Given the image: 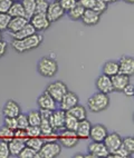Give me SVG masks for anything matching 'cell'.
Returning a JSON list of instances; mask_svg holds the SVG:
<instances>
[{"label":"cell","mask_w":134,"mask_h":158,"mask_svg":"<svg viewBox=\"0 0 134 158\" xmlns=\"http://www.w3.org/2000/svg\"><path fill=\"white\" fill-rule=\"evenodd\" d=\"M43 40L44 37L36 32V34L32 35V36L26 37L24 39H12L11 43H10V46L18 54H25V52H28V51L38 48L43 44Z\"/></svg>","instance_id":"6da1fadb"},{"label":"cell","mask_w":134,"mask_h":158,"mask_svg":"<svg viewBox=\"0 0 134 158\" xmlns=\"http://www.w3.org/2000/svg\"><path fill=\"white\" fill-rule=\"evenodd\" d=\"M110 106V97L106 94L97 91L87 99V108L92 113H101Z\"/></svg>","instance_id":"7a4b0ae2"},{"label":"cell","mask_w":134,"mask_h":158,"mask_svg":"<svg viewBox=\"0 0 134 158\" xmlns=\"http://www.w3.org/2000/svg\"><path fill=\"white\" fill-rule=\"evenodd\" d=\"M58 64L54 58L50 57H43L37 64V70L40 76L46 78H51L56 76L58 73Z\"/></svg>","instance_id":"3957f363"},{"label":"cell","mask_w":134,"mask_h":158,"mask_svg":"<svg viewBox=\"0 0 134 158\" xmlns=\"http://www.w3.org/2000/svg\"><path fill=\"white\" fill-rule=\"evenodd\" d=\"M62 152V145L58 140L44 141L43 146L38 150V157L40 158H56Z\"/></svg>","instance_id":"277c9868"},{"label":"cell","mask_w":134,"mask_h":158,"mask_svg":"<svg viewBox=\"0 0 134 158\" xmlns=\"http://www.w3.org/2000/svg\"><path fill=\"white\" fill-rule=\"evenodd\" d=\"M46 93H48L53 98L56 100L57 102H60V99L63 98V96L65 95L67 91H68V87L65 82L57 80V81H54L49 84L47 87H46Z\"/></svg>","instance_id":"5b68a950"},{"label":"cell","mask_w":134,"mask_h":158,"mask_svg":"<svg viewBox=\"0 0 134 158\" xmlns=\"http://www.w3.org/2000/svg\"><path fill=\"white\" fill-rule=\"evenodd\" d=\"M57 140L62 146L66 148H73L80 143V138L77 137L76 133L73 130L63 129L60 131L59 136L57 137Z\"/></svg>","instance_id":"8992f818"},{"label":"cell","mask_w":134,"mask_h":158,"mask_svg":"<svg viewBox=\"0 0 134 158\" xmlns=\"http://www.w3.org/2000/svg\"><path fill=\"white\" fill-rule=\"evenodd\" d=\"M89 154L85 157H94V158H101V157H109L110 152L106 148L103 141H92L87 147Z\"/></svg>","instance_id":"52a82bcc"},{"label":"cell","mask_w":134,"mask_h":158,"mask_svg":"<svg viewBox=\"0 0 134 158\" xmlns=\"http://www.w3.org/2000/svg\"><path fill=\"white\" fill-rule=\"evenodd\" d=\"M65 12L66 11L62 8L59 1H55L54 0V1L49 2L47 11H46V16H47L50 23H56L65 16Z\"/></svg>","instance_id":"ba28073f"},{"label":"cell","mask_w":134,"mask_h":158,"mask_svg":"<svg viewBox=\"0 0 134 158\" xmlns=\"http://www.w3.org/2000/svg\"><path fill=\"white\" fill-rule=\"evenodd\" d=\"M29 23H32V26L37 32L38 31L47 30L51 25V23L48 20L46 14H39V12H35L32 15V17L29 19Z\"/></svg>","instance_id":"9c48e42d"},{"label":"cell","mask_w":134,"mask_h":158,"mask_svg":"<svg viewBox=\"0 0 134 158\" xmlns=\"http://www.w3.org/2000/svg\"><path fill=\"white\" fill-rule=\"evenodd\" d=\"M65 116L66 111H64L63 109H58L56 108L55 110H53L50 117H49V123H50L51 127L55 131H62L64 128V122H65Z\"/></svg>","instance_id":"30bf717a"},{"label":"cell","mask_w":134,"mask_h":158,"mask_svg":"<svg viewBox=\"0 0 134 158\" xmlns=\"http://www.w3.org/2000/svg\"><path fill=\"white\" fill-rule=\"evenodd\" d=\"M119 73L131 77L134 73V59L131 56H122L119 60Z\"/></svg>","instance_id":"8fae6325"},{"label":"cell","mask_w":134,"mask_h":158,"mask_svg":"<svg viewBox=\"0 0 134 158\" xmlns=\"http://www.w3.org/2000/svg\"><path fill=\"white\" fill-rule=\"evenodd\" d=\"M95 87H96L97 91L106 94V95L114 91L113 90V86H112L111 77L106 76L104 73H102L101 76L97 77L96 81H95Z\"/></svg>","instance_id":"7c38bea8"},{"label":"cell","mask_w":134,"mask_h":158,"mask_svg":"<svg viewBox=\"0 0 134 158\" xmlns=\"http://www.w3.org/2000/svg\"><path fill=\"white\" fill-rule=\"evenodd\" d=\"M122 139L123 138L121 137L120 134L113 131V133H109L106 135L105 139L103 140V143H104V145H105L106 148L109 149L110 154H111V152H113L114 150H116L119 147H121V145H122Z\"/></svg>","instance_id":"4fadbf2b"},{"label":"cell","mask_w":134,"mask_h":158,"mask_svg":"<svg viewBox=\"0 0 134 158\" xmlns=\"http://www.w3.org/2000/svg\"><path fill=\"white\" fill-rule=\"evenodd\" d=\"M78 102H80V99H78V96L76 94L68 90L63 96V98L60 99V102L58 104H59L60 109H63L64 111H67V110L74 107L75 105L78 104Z\"/></svg>","instance_id":"5bb4252c"},{"label":"cell","mask_w":134,"mask_h":158,"mask_svg":"<svg viewBox=\"0 0 134 158\" xmlns=\"http://www.w3.org/2000/svg\"><path fill=\"white\" fill-rule=\"evenodd\" d=\"M37 105L40 109H48V110H55L57 108V102L48 93H43L38 97Z\"/></svg>","instance_id":"9a60e30c"},{"label":"cell","mask_w":134,"mask_h":158,"mask_svg":"<svg viewBox=\"0 0 134 158\" xmlns=\"http://www.w3.org/2000/svg\"><path fill=\"white\" fill-rule=\"evenodd\" d=\"M107 134H109V130L104 125H92L91 131H89V138L92 139V141H103Z\"/></svg>","instance_id":"2e32d148"},{"label":"cell","mask_w":134,"mask_h":158,"mask_svg":"<svg viewBox=\"0 0 134 158\" xmlns=\"http://www.w3.org/2000/svg\"><path fill=\"white\" fill-rule=\"evenodd\" d=\"M112 86L114 91H122L128 84H130V77L126 75H123L121 73H117L116 75L111 77Z\"/></svg>","instance_id":"e0dca14e"},{"label":"cell","mask_w":134,"mask_h":158,"mask_svg":"<svg viewBox=\"0 0 134 158\" xmlns=\"http://www.w3.org/2000/svg\"><path fill=\"white\" fill-rule=\"evenodd\" d=\"M20 113H21V108L19 104L12 99H9L2 108V114L5 117H17Z\"/></svg>","instance_id":"ac0fdd59"},{"label":"cell","mask_w":134,"mask_h":158,"mask_svg":"<svg viewBox=\"0 0 134 158\" xmlns=\"http://www.w3.org/2000/svg\"><path fill=\"white\" fill-rule=\"evenodd\" d=\"M91 127H92V124L87 118L83 119V120H80L78 125H77L76 130H75L77 137L80 139H89Z\"/></svg>","instance_id":"d6986e66"},{"label":"cell","mask_w":134,"mask_h":158,"mask_svg":"<svg viewBox=\"0 0 134 158\" xmlns=\"http://www.w3.org/2000/svg\"><path fill=\"white\" fill-rule=\"evenodd\" d=\"M25 146H26L25 139L14 137L11 140L8 141V147H9L10 156H12V157H18L19 154H20V152L23 150V148Z\"/></svg>","instance_id":"ffe728a7"},{"label":"cell","mask_w":134,"mask_h":158,"mask_svg":"<svg viewBox=\"0 0 134 158\" xmlns=\"http://www.w3.org/2000/svg\"><path fill=\"white\" fill-rule=\"evenodd\" d=\"M101 15L95 12L93 9H85L83 16L80 18L82 23L85 26H95L100 23Z\"/></svg>","instance_id":"44dd1931"},{"label":"cell","mask_w":134,"mask_h":158,"mask_svg":"<svg viewBox=\"0 0 134 158\" xmlns=\"http://www.w3.org/2000/svg\"><path fill=\"white\" fill-rule=\"evenodd\" d=\"M28 23H29V19H27L26 17H14L9 21L7 30L9 31V34H12V32H16V31L20 30L24 26L27 25Z\"/></svg>","instance_id":"7402d4cb"},{"label":"cell","mask_w":134,"mask_h":158,"mask_svg":"<svg viewBox=\"0 0 134 158\" xmlns=\"http://www.w3.org/2000/svg\"><path fill=\"white\" fill-rule=\"evenodd\" d=\"M37 31L35 30V28L32 26V23H28L27 25H25L23 27V28L20 29V30L16 31V32H12V34H10V36L12 37V39H24V38H26V37H29L32 36V35L36 34Z\"/></svg>","instance_id":"603a6c76"},{"label":"cell","mask_w":134,"mask_h":158,"mask_svg":"<svg viewBox=\"0 0 134 158\" xmlns=\"http://www.w3.org/2000/svg\"><path fill=\"white\" fill-rule=\"evenodd\" d=\"M66 113H68L69 115L74 116L75 118L78 119V120H83V119L87 118V110L84 106L82 105H75L74 107L71 108L69 110H67Z\"/></svg>","instance_id":"cb8c5ba5"},{"label":"cell","mask_w":134,"mask_h":158,"mask_svg":"<svg viewBox=\"0 0 134 158\" xmlns=\"http://www.w3.org/2000/svg\"><path fill=\"white\" fill-rule=\"evenodd\" d=\"M102 71L106 76H109V77L114 76V75H116V73H119V62L114 61V60L106 61L105 64L103 65Z\"/></svg>","instance_id":"d4e9b609"},{"label":"cell","mask_w":134,"mask_h":158,"mask_svg":"<svg viewBox=\"0 0 134 158\" xmlns=\"http://www.w3.org/2000/svg\"><path fill=\"white\" fill-rule=\"evenodd\" d=\"M84 11H85V8L77 1L76 5H75L71 10L67 11V15H68V17L71 18L73 21H78V20H80L82 16H83Z\"/></svg>","instance_id":"484cf974"},{"label":"cell","mask_w":134,"mask_h":158,"mask_svg":"<svg viewBox=\"0 0 134 158\" xmlns=\"http://www.w3.org/2000/svg\"><path fill=\"white\" fill-rule=\"evenodd\" d=\"M7 14H8L11 18H14V17H26L25 10H24V7H23V5H21L20 1L12 2Z\"/></svg>","instance_id":"4316f807"},{"label":"cell","mask_w":134,"mask_h":158,"mask_svg":"<svg viewBox=\"0 0 134 158\" xmlns=\"http://www.w3.org/2000/svg\"><path fill=\"white\" fill-rule=\"evenodd\" d=\"M39 129H40V136H43L44 138L50 137V136H53L55 134V130L53 129L48 119H41V122L39 124Z\"/></svg>","instance_id":"83f0119b"},{"label":"cell","mask_w":134,"mask_h":158,"mask_svg":"<svg viewBox=\"0 0 134 158\" xmlns=\"http://www.w3.org/2000/svg\"><path fill=\"white\" fill-rule=\"evenodd\" d=\"M25 10L26 18L30 19L32 17V15L36 12V0H21L20 1Z\"/></svg>","instance_id":"f1b7e54d"},{"label":"cell","mask_w":134,"mask_h":158,"mask_svg":"<svg viewBox=\"0 0 134 158\" xmlns=\"http://www.w3.org/2000/svg\"><path fill=\"white\" fill-rule=\"evenodd\" d=\"M78 119H76L74 116L69 115L68 113H66L65 116V122H64V128L67 130H73L75 131L77 128V125H78Z\"/></svg>","instance_id":"f546056e"},{"label":"cell","mask_w":134,"mask_h":158,"mask_svg":"<svg viewBox=\"0 0 134 158\" xmlns=\"http://www.w3.org/2000/svg\"><path fill=\"white\" fill-rule=\"evenodd\" d=\"M43 144H44V139L40 136L39 137H28V139L26 140V146L30 147V148H32V149L36 150L37 152L41 148Z\"/></svg>","instance_id":"4dcf8cb0"},{"label":"cell","mask_w":134,"mask_h":158,"mask_svg":"<svg viewBox=\"0 0 134 158\" xmlns=\"http://www.w3.org/2000/svg\"><path fill=\"white\" fill-rule=\"evenodd\" d=\"M27 118H28V123L30 126H39L41 122V116L38 110H30L27 114Z\"/></svg>","instance_id":"1f68e13d"},{"label":"cell","mask_w":134,"mask_h":158,"mask_svg":"<svg viewBox=\"0 0 134 158\" xmlns=\"http://www.w3.org/2000/svg\"><path fill=\"white\" fill-rule=\"evenodd\" d=\"M15 137L14 135V130H11L10 128L6 127V126H2L0 128V139L3 141H7L8 143L9 140H11Z\"/></svg>","instance_id":"d6a6232c"},{"label":"cell","mask_w":134,"mask_h":158,"mask_svg":"<svg viewBox=\"0 0 134 158\" xmlns=\"http://www.w3.org/2000/svg\"><path fill=\"white\" fill-rule=\"evenodd\" d=\"M122 147L130 154H133L134 152V138L132 136H128L122 139Z\"/></svg>","instance_id":"836d02e7"},{"label":"cell","mask_w":134,"mask_h":158,"mask_svg":"<svg viewBox=\"0 0 134 158\" xmlns=\"http://www.w3.org/2000/svg\"><path fill=\"white\" fill-rule=\"evenodd\" d=\"M107 7H109V5H107L105 1H103V0H96L92 9H93L95 12H97L98 15H103L104 12H106Z\"/></svg>","instance_id":"e575fe53"},{"label":"cell","mask_w":134,"mask_h":158,"mask_svg":"<svg viewBox=\"0 0 134 158\" xmlns=\"http://www.w3.org/2000/svg\"><path fill=\"white\" fill-rule=\"evenodd\" d=\"M18 157L20 158H35V157H38V154L36 150H34L32 148L28 146H25L23 148V150L20 152L19 156Z\"/></svg>","instance_id":"d590c367"},{"label":"cell","mask_w":134,"mask_h":158,"mask_svg":"<svg viewBox=\"0 0 134 158\" xmlns=\"http://www.w3.org/2000/svg\"><path fill=\"white\" fill-rule=\"evenodd\" d=\"M17 119V126H18V129H23L25 130L26 128L29 126V123H28V118H27V114H21L20 113L19 115L16 117Z\"/></svg>","instance_id":"8d00e7d4"},{"label":"cell","mask_w":134,"mask_h":158,"mask_svg":"<svg viewBox=\"0 0 134 158\" xmlns=\"http://www.w3.org/2000/svg\"><path fill=\"white\" fill-rule=\"evenodd\" d=\"M10 19H11V17H10L8 14L0 12V31L7 30Z\"/></svg>","instance_id":"74e56055"},{"label":"cell","mask_w":134,"mask_h":158,"mask_svg":"<svg viewBox=\"0 0 134 158\" xmlns=\"http://www.w3.org/2000/svg\"><path fill=\"white\" fill-rule=\"evenodd\" d=\"M131 156V154L130 152H126L124 148L122 147V145H121V147H119L116 150H114L113 152H111L109 155V157H116V158H128Z\"/></svg>","instance_id":"f35d334b"},{"label":"cell","mask_w":134,"mask_h":158,"mask_svg":"<svg viewBox=\"0 0 134 158\" xmlns=\"http://www.w3.org/2000/svg\"><path fill=\"white\" fill-rule=\"evenodd\" d=\"M48 0H36V12L39 14H46L48 8Z\"/></svg>","instance_id":"ab89813d"},{"label":"cell","mask_w":134,"mask_h":158,"mask_svg":"<svg viewBox=\"0 0 134 158\" xmlns=\"http://www.w3.org/2000/svg\"><path fill=\"white\" fill-rule=\"evenodd\" d=\"M25 131H26L27 137H39L40 136L39 126H30V125H29L28 127L25 129Z\"/></svg>","instance_id":"60d3db41"},{"label":"cell","mask_w":134,"mask_h":158,"mask_svg":"<svg viewBox=\"0 0 134 158\" xmlns=\"http://www.w3.org/2000/svg\"><path fill=\"white\" fill-rule=\"evenodd\" d=\"M3 126L10 128L11 130H16L18 129L17 126V119L16 117H5V120H3Z\"/></svg>","instance_id":"b9f144b4"},{"label":"cell","mask_w":134,"mask_h":158,"mask_svg":"<svg viewBox=\"0 0 134 158\" xmlns=\"http://www.w3.org/2000/svg\"><path fill=\"white\" fill-rule=\"evenodd\" d=\"M10 152H9V147L7 141H0V158H9Z\"/></svg>","instance_id":"7bdbcfd3"},{"label":"cell","mask_w":134,"mask_h":158,"mask_svg":"<svg viewBox=\"0 0 134 158\" xmlns=\"http://www.w3.org/2000/svg\"><path fill=\"white\" fill-rule=\"evenodd\" d=\"M77 1L78 0H59V3L65 11H68V10H71L76 5Z\"/></svg>","instance_id":"ee69618b"},{"label":"cell","mask_w":134,"mask_h":158,"mask_svg":"<svg viewBox=\"0 0 134 158\" xmlns=\"http://www.w3.org/2000/svg\"><path fill=\"white\" fill-rule=\"evenodd\" d=\"M11 0H0V12H5L7 14L11 6Z\"/></svg>","instance_id":"f6af8a7d"},{"label":"cell","mask_w":134,"mask_h":158,"mask_svg":"<svg viewBox=\"0 0 134 158\" xmlns=\"http://www.w3.org/2000/svg\"><path fill=\"white\" fill-rule=\"evenodd\" d=\"M122 93L128 97H133L134 95V87L132 84H128V85L124 87V89L122 90Z\"/></svg>","instance_id":"bcb514c9"},{"label":"cell","mask_w":134,"mask_h":158,"mask_svg":"<svg viewBox=\"0 0 134 158\" xmlns=\"http://www.w3.org/2000/svg\"><path fill=\"white\" fill-rule=\"evenodd\" d=\"M8 50V44L5 40H0V59L7 54Z\"/></svg>","instance_id":"7dc6e473"},{"label":"cell","mask_w":134,"mask_h":158,"mask_svg":"<svg viewBox=\"0 0 134 158\" xmlns=\"http://www.w3.org/2000/svg\"><path fill=\"white\" fill-rule=\"evenodd\" d=\"M96 0H78V2L82 5L85 9H92Z\"/></svg>","instance_id":"c3c4849f"},{"label":"cell","mask_w":134,"mask_h":158,"mask_svg":"<svg viewBox=\"0 0 134 158\" xmlns=\"http://www.w3.org/2000/svg\"><path fill=\"white\" fill-rule=\"evenodd\" d=\"M39 113H40V116H41V119H49V117H50L53 111L48 109H40Z\"/></svg>","instance_id":"681fc988"},{"label":"cell","mask_w":134,"mask_h":158,"mask_svg":"<svg viewBox=\"0 0 134 158\" xmlns=\"http://www.w3.org/2000/svg\"><path fill=\"white\" fill-rule=\"evenodd\" d=\"M103 1H105V2L109 5V3H115V2H117V1H120V0H103Z\"/></svg>","instance_id":"f907efd6"},{"label":"cell","mask_w":134,"mask_h":158,"mask_svg":"<svg viewBox=\"0 0 134 158\" xmlns=\"http://www.w3.org/2000/svg\"><path fill=\"white\" fill-rule=\"evenodd\" d=\"M124 2H126V3H131V5H133L134 3V0H123Z\"/></svg>","instance_id":"816d5d0a"},{"label":"cell","mask_w":134,"mask_h":158,"mask_svg":"<svg viewBox=\"0 0 134 158\" xmlns=\"http://www.w3.org/2000/svg\"><path fill=\"white\" fill-rule=\"evenodd\" d=\"M74 157L75 158H76V157H84V155H80V154H77V155H75Z\"/></svg>","instance_id":"f5cc1de1"},{"label":"cell","mask_w":134,"mask_h":158,"mask_svg":"<svg viewBox=\"0 0 134 158\" xmlns=\"http://www.w3.org/2000/svg\"><path fill=\"white\" fill-rule=\"evenodd\" d=\"M0 40H2V31H0Z\"/></svg>","instance_id":"db71d44e"},{"label":"cell","mask_w":134,"mask_h":158,"mask_svg":"<svg viewBox=\"0 0 134 158\" xmlns=\"http://www.w3.org/2000/svg\"><path fill=\"white\" fill-rule=\"evenodd\" d=\"M12 2H17V1H21V0H11Z\"/></svg>","instance_id":"11a10c76"},{"label":"cell","mask_w":134,"mask_h":158,"mask_svg":"<svg viewBox=\"0 0 134 158\" xmlns=\"http://www.w3.org/2000/svg\"><path fill=\"white\" fill-rule=\"evenodd\" d=\"M55 1H59V0H55Z\"/></svg>","instance_id":"9f6ffc18"}]
</instances>
